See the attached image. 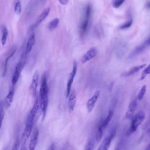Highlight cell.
I'll return each instance as SVG.
<instances>
[{
    "mask_svg": "<svg viewBox=\"0 0 150 150\" xmlns=\"http://www.w3.org/2000/svg\"><path fill=\"white\" fill-rule=\"evenodd\" d=\"M145 113L142 111H139L134 116H133L129 128L127 133V135H129L135 132L138 127L142 123V122L145 120Z\"/></svg>",
    "mask_w": 150,
    "mask_h": 150,
    "instance_id": "1",
    "label": "cell"
},
{
    "mask_svg": "<svg viewBox=\"0 0 150 150\" xmlns=\"http://www.w3.org/2000/svg\"><path fill=\"white\" fill-rule=\"evenodd\" d=\"M47 80V73H45L42 77L41 86L39 91V99L40 101H48L49 100V87Z\"/></svg>",
    "mask_w": 150,
    "mask_h": 150,
    "instance_id": "2",
    "label": "cell"
},
{
    "mask_svg": "<svg viewBox=\"0 0 150 150\" xmlns=\"http://www.w3.org/2000/svg\"><path fill=\"white\" fill-rule=\"evenodd\" d=\"M91 14V7L90 5H88L86 7L85 14H84L83 19L81 22L80 28V32L81 36H83L86 33L87 30Z\"/></svg>",
    "mask_w": 150,
    "mask_h": 150,
    "instance_id": "3",
    "label": "cell"
},
{
    "mask_svg": "<svg viewBox=\"0 0 150 150\" xmlns=\"http://www.w3.org/2000/svg\"><path fill=\"white\" fill-rule=\"evenodd\" d=\"M116 134V128H114L111 129V131L110 132L109 135L105 137L103 141L101 142L100 144L99 147L98 148V150H107L111 144V140L114 138V136Z\"/></svg>",
    "mask_w": 150,
    "mask_h": 150,
    "instance_id": "4",
    "label": "cell"
},
{
    "mask_svg": "<svg viewBox=\"0 0 150 150\" xmlns=\"http://www.w3.org/2000/svg\"><path fill=\"white\" fill-rule=\"evenodd\" d=\"M77 64L76 62H73V69H72V71L70 73L69 77L68 78V80H67V87H66V97H68L71 91V85L72 83L73 82V80L76 74L77 73Z\"/></svg>",
    "mask_w": 150,
    "mask_h": 150,
    "instance_id": "5",
    "label": "cell"
},
{
    "mask_svg": "<svg viewBox=\"0 0 150 150\" xmlns=\"http://www.w3.org/2000/svg\"><path fill=\"white\" fill-rule=\"evenodd\" d=\"M24 66H25V60L20 61L16 64L12 77V84L13 85L16 84V83L18 82L19 78L20 77V75L21 74V72L24 67Z\"/></svg>",
    "mask_w": 150,
    "mask_h": 150,
    "instance_id": "6",
    "label": "cell"
},
{
    "mask_svg": "<svg viewBox=\"0 0 150 150\" xmlns=\"http://www.w3.org/2000/svg\"><path fill=\"white\" fill-rule=\"evenodd\" d=\"M33 121L26 119L25 127L22 135V141L23 142V145H25V144L26 143V141L28 140V138L29 137L31 134L33 127Z\"/></svg>",
    "mask_w": 150,
    "mask_h": 150,
    "instance_id": "7",
    "label": "cell"
},
{
    "mask_svg": "<svg viewBox=\"0 0 150 150\" xmlns=\"http://www.w3.org/2000/svg\"><path fill=\"white\" fill-rule=\"evenodd\" d=\"M100 91L99 90L96 91L94 94L88 100L87 102V109L88 112H91L92 111V110H93V108L95 107L96 103L98 100V98L100 96Z\"/></svg>",
    "mask_w": 150,
    "mask_h": 150,
    "instance_id": "8",
    "label": "cell"
},
{
    "mask_svg": "<svg viewBox=\"0 0 150 150\" xmlns=\"http://www.w3.org/2000/svg\"><path fill=\"white\" fill-rule=\"evenodd\" d=\"M97 54V50L95 47H92L86 52L81 58V63H86L95 57Z\"/></svg>",
    "mask_w": 150,
    "mask_h": 150,
    "instance_id": "9",
    "label": "cell"
},
{
    "mask_svg": "<svg viewBox=\"0 0 150 150\" xmlns=\"http://www.w3.org/2000/svg\"><path fill=\"white\" fill-rule=\"evenodd\" d=\"M39 107H40V99H39V98H36V99L35 100V101L34 102L33 105L32 107V108L29 112V114L27 117L28 120L33 121V120L36 115V113L38 112Z\"/></svg>",
    "mask_w": 150,
    "mask_h": 150,
    "instance_id": "10",
    "label": "cell"
},
{
    "mask_svg": "<svg viewBox=\"0 0 150 150\" xmlns=\"http://www.w3.org/2000/svg\"><path fill=\"white\" fill-rule=\"evenodd\" d=\"M149 45H150V37L148 39H146L145 41H144L143 43H142L139 46H137L132 51V52L131 53V57H134V56L139 54L140 53L143 52Z\"/></svg>",
    "mask_w": 150,
    "mask_h": 150,
    "instance_id": "11",
    "label": "cell"
},
{
    "mask_svg": "<svg viewBox=\"0 0 150 150\" xmlns=\"http://www.w3.org/2000/svg\"><path fill=\"white\" fill-rule=\"evenodd\" d=\"M38 80H39V74L38 72L36 71L32 77V81L30 85V90L32 95L35 96L37 91V88L38 86Z\"/></svg>",
    "mask_w": 150,
    "mask_h": 150,
    "instance_id": "12",
    "label": "cell"
},
{
    "mask_svg": "<svg viewBox=\"0 0 150 150\" xmlns=\"http://www.w3.org/2000/svg\"><path fill=\"white\" fill-rule=\"evenodd\" d=\"M68 97V108L70 111H72L74 110L76 102V93L74 90H71Z\"/></svg>",
    "mask_w": 150,
    "mask_h": 150,
    "instance_id": "13",
    "label": "cell"
},
{
    "mask_svg": "<svg viewBox=\"0 0 150 150\" xmlns=\"http://www.w3.org/2000/svg\"><path fill=\"white\" fill-rule=\"evenodd\" d=\"M16 50V46H13L11 49L9 50V53L8 55L7 56L6 59L5 60V62H4V69H3V71H2V76H5L6 74V71H7V65H8V63L9 60L13 56V54L15 53Z\"/></svg>",
    "mask_w": 150,
    "mask_h": 150,
    "instance_id": "14",
    "label": "cell"
},
{
    "mask_svg": "<svg viewBox=\"0 0 150 150\" xmlns=\"http://www.w3.org/2000/svg\"><path fill=\"white\" fill-rule=\"evenodd\" d=\"M137 102L136 100H133L129 103L128 110H127V111L126 114H125V117L129 119V118H131L133 117L134 112H135V111L136 110V108H137Z\"/></svg>",
    "mask_w": 150,
    "mask_h": 150,
    "instance_id": "15",
    "label": "cell"
},
{
    "mask_svg": "<svg viewBox=\"0 0 150 150\" xmlns=\"http://www.w3.org/2000/svg\"><path fill=\"white\" fill-rule=\"evenodd\" d=\"M145 66H146V64H141V65L135 66L132 67L131 69H130L127 71L124 72V73H122L121 74V76H124V77H128V76H132V75L135 74L136 73H137L138 71H139L142 68H144Z\"/></svg>",
    "mask_w": 150,
    "mask_h": 150,
    "instance_id": "16",
    "label": "cell"
},
{
    "mask_svg": "<svg viewBox=\"0 0 150 150\" xmlns=\"http://www.w3.org/2000/svg\"><path fill=\"white\" fill-rule=\"evenodd\" d=\"M50 8L47 7V8H45L42 11V12L40 14V15L37 18V19L36 21V22L34 24V26L35 27L37 26L38 25H39L42 22H43L46 19V18L48 16V15H49V13L50 12Z\"/></svg>",
    "mask_w": 150,
    "mask_h": 150,
    "instance_id": "17",
    "label": "cell"
},
{
    "mask_svg": "<svg viewBox=\"0 0 150 150\" xmlns=\"http://www.w3.org/2000/svg\"><path fill=\"white\" fill-rule=\"evenodd\" d=\"M35 43V36L34 33H32L28 38L25 47V54L29 53L32 49L33 46Z\"/></svg>",
    "mask_w": 150,
    "mask_h": 150,
    "instance_id": "18",
    "label": "cell"
},
{
    "mask_svg": "<svg viewBox=\"0 0 150 150\" xmlns=\"http://www.w3.org/2000/svg\"><path fill=\"white\" fill-rule=\"evenodd\" d=\"M38 136H39V131L38 129H36L35 131V132L33 134V135L32 138H31L30 142H29V149L30 150L35 149V146L37 144V142H38Z\"/></svg>",
    "mask_w": 150,
    "mask_h": 150,
    "instance_id": "19",
    "label": "cell"
},
{
    "mask_svg": "<svg viewBox=\"0 0 150 150\" xmlns=\"http://www.w3.org/2000/svg\"><path fill=\"white\" fill-rule=\"evenodd\" d=\"M1 32H2L1 43L2 46H4L6 43L7 38L8 35V31L6 27L4 25H2L1 26Z\"/></svg>",
    "mask_w": 150,
    "mask_h": 150,
    "instance_id": "20",
    "label": "cell"
},
{
    "mask_svg": "<svg viewBox=\"0 0 150 150\" xmlns=\"http://www.w3.org/2000/svg\"><path fill=\"white\" fill-rule=\"evenodd\" d=\"M103 127H102L101 125V121L100 122L99 124L97 126V128L96 130V141L98 142L101 140V139L103 137Z\"/></svg>",
    "mask_w": 150,
    "mask_h": 150,
    "instance_id": "21",
    "label": "cell"
},
{
    "mask_svg": "<svg viewBox=\"0 0 150 150\" xmlns=\"http://www.w3.org/2000/svg\"><path fill=\"white\" fill-rule=\"evenodd\" d=\"M113 114H114L113 111L110 110V111H108V115H107V116L106 117V118H105L104 120L101 121V125H102V127H103V128H106V127L107 126V125L108 124V123H109L110 121H111V118H112V116H113Z\"/></svg>",
    "mask_w": 150,
    "mask_h": 150,
    "instance_id": "22",
    "label": "cell"
},
{
    "mask_svg": "<svg viewBox=\"0 0 150 150\" xmlns=\"http://www.w3.org/2000/svg\"><path fill=\"white\" fill-rule=\"evenodd\" d=\"M13 96H14V90L13 89H12L9 91V92L8 93V95L6 97L5 101H6L7 107H9L11 105V104L13 101Z\"/></svg>",
    "mask_w": 150,
    "mask_h": 150,
    "instance_id": "23",
    "label": "cell"
},
{
    "mask_svg": "<svg viewBox=\"0 0 150 150\" xmlns=\"http://www.w3.org/2000/svg\"><path fill=\"white\" fill-rule=\"evenodd\" d=\"M59 23V18H54L53 19L52 21H51L49 24H48V29L49 30H53L54 29H55L58 25Z\"/></svg>",
    "mask_w": 150,
    "mask_h": 150,
    "instance_id": "24",
    "label": "cell"
},
{
    "mask_svg": "<svg viewBox=\"0 0 150 150\" xmlns=\"http://www.w3.org/2000/svg\"><path fill=\"white\" fill-rule=\"evenodd\" d=\"M94 144H95L94 138H93V137H91L89 138V139L87 142V143L86 144V146L84 148V149H86V150L93 149L94 148Z\"/></svg>",
    "mask_w": 150,
    "mask_h": 150,
    "instance_id": "25",
    "label": "cell"
},
{
    "mask_svg": "<svg viewBox=\"0 0 150 150\" xmlns=\"http://www.w3.org/2000/svg\"><path fill=\"white\" fill-rule=\"evenodd\" d=\"M146 85H144L143 86H142V87L141 88L138 94V96H137V99L138 100H141L144 96H145V94L146 93Z\"/></svg>",
    "mask_w": 150,
    "mask_h": 150,
    "instance_id": "26",
    "label": "cell"
},
{
    "mask_svg": "<svg viewBox=\"0 0 150 150\" xmlns=\"http://www.w3.org/2000/svg\"><path fill=\"white\" fill-rule=\"evenodd\" d=\"M150 74V64L142 72L141 75V77H140V80H144L145 78V77L148 74Z\"/></svg>",
    "mask_w": 150,
    "mask_h": 150,
    "instance_id": "27",
    "label": "cell"
},
{
    "mask_svg": "<svg viewBox=\"0 0 150 150\" xmlns=\"http://www.w3.org/2000/svg\"><path fill=\"white\" fill-rule=\"evenodd\" d=\"M124 1L125 0H111V5L114 8H117L120 7Z\"/></svg>",
    "mask_w": 150,
    "mask_h": 150,
    "instance_id": "28",
    "label": "cell"
},
{
    "mask_svg": "<svg viewBox=\"0 0 150 150\" xmlns=\"http://www.w3.org/2000/svg\"><path fill=\"white\" fill-rule=\"evenodd\" d=\"M132 24V19H131L129 21H128L127 22H125L124 23H123L122 25H121L120 26V29H125L127 28H129Z\"/></svg>",
    "mask_w": 150,
    "mask_h": 150,
    "instance_id": "29",
    "label": "cell"
},
{
    "mask_svg": "<svg viewBox=\"0 0 150 150\" xmlns=\"http://www.w3.org/2000/svg\"><path fill=\"white\" fill-rule=\"evenodd\" d=\"M14 10H15V12L18 15H19L21 13L22 8H21V4L20 1H17L16 2L15 8H14Z\"/></svg>",
    "mask_w": 150,
    "mask_h": 150,
    "instance_id": "30",
    "label": "cell"
},
{
    "mask_svg": "<svg viewBox=\"0 0 150 150\" xmlns=\"http://www.w3.org/2000/svg\"><path fill=\"white\" fill-rule=\"evenodd\" d=\"M4 117V107L2 105V103H1L0 105V122H1V127L2 124V121Z\"/></svg>",
    "mask_w": 150,
    "mask_h": 150,
    "instance_id": "31",
    "label": "cell"
},
{
    "mask_svg": "<svg viewBox=\"0 0 150 150\" xmlns=\"http://www.w3.org/2000/svg\"><path fill=\"white\" fill-rule=\"evenodd\" d=\"M20 144V141H19V139L18 138L16 140L15 142L13 144V147H12V150H16L19 148V146Z\"/></svg>",
    "mask_w": 150,
    "mask_h": 150,
    "instance_id": "32",
    "label": "cell"
},
{
    "mask_svg": "<svg viewBox=\"0 0 150 150\" xmlns=\"http://www.w3.org/2000/svg\"><path fill=\"white\" fill-rule=\"evenodd\" d=\"M60 4H61L62 5H67L68 4V2H69V0H59Z\"/></svg>",
    "mask_w": 150,
    "mask_h": 150,
    "instance_id": "33",
    "label": "cell"
},
{
    "mask_svg": "<svg viewBox=\"0 0 150 150\" xmlns=\"http://www.w3.org/2000/svg\"><path fill=\"white\" fill-rule=\"evenodd\" d=\"M146 7L148 9H150V1H148L147 3L146 4Z\"/></svg>",
    "mask_w": 150,
    "mask_h": 150,
    "instance_id": "34",
    "label": "cell"
},
{
    "mask_svg": "<svg viewBox=\"0 0 150 150\" xmlns=\"http://www.w3.org/2000/svg\"><path fill=\"white\" fill-rule=\"evenodd\" d=\"M147 134H148V136H149L150 137V128L148 130V132H147Z\"/></svg>",
    "mask_w": 150,
    "mask_h": 150,
    "instance_id": "35",
    "label": "cell"
},
{
    "mask_svg": "<svg viewBox=\"0 0 150 150\" xmlns=\"http://www.w3.org/2000/svg\"><path fill=\"white\" fill-rule=\"evenodd\" d=\"M146 149H150V144H149V145H148V147L146 148Z\"/></svg>",
    "mask_w": 150,
    "mask_h": 150,
    "instance_id": "36",
    "label": "cell"
}]
</instances>
